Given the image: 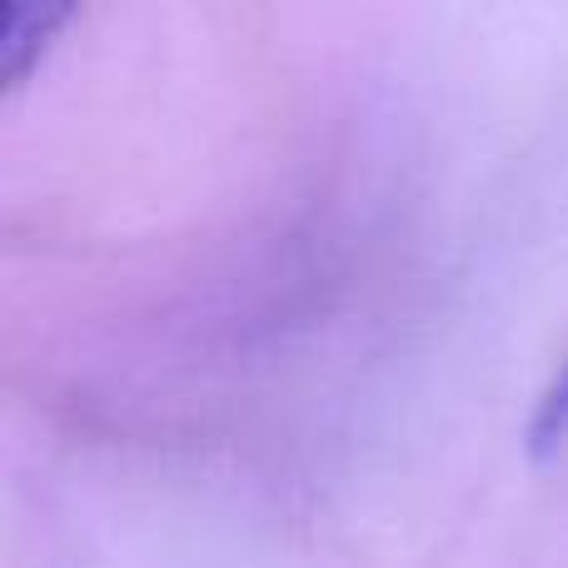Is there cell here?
Instances as JSON below:
<instances>
[{
    "label": "cell",
    "instance_id": "6da1fadb",
    "mask_svg": "<svg viewBox=\"0 0 568 568\" xmlns=\"http://www.w3.org/2000/svg\"><path fill=\"white\" fill-rule=\"evenodd\" d=\"M564 439H568V354L559 369H554V379L544 384L539 404H534V419H529L534 454H554Z\"/></svg>",
    "mask_w": 568,
    "mask_h": 568
}]
</instances>
